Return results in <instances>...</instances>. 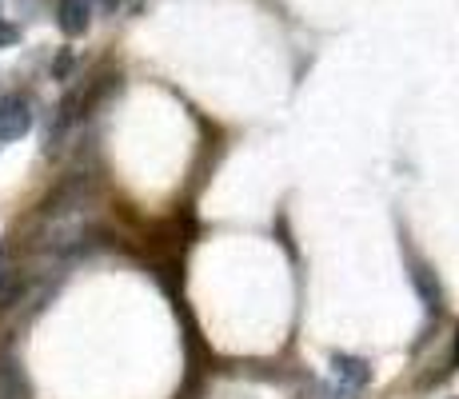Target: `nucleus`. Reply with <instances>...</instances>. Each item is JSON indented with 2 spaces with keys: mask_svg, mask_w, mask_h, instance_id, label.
<instances>
[{
  "mask_svg": "<svg viewBox=\"0 0 459 399\" xmlns=\"http://www.w3.org/2000/svg\"><path fill=\"white\" fill-rule=\"evenodd\" d=\"M32 128V104L21 92L0 96V140H21Z\"/></svg>",
  "mask_w": 459,
  "mask_h": 399,
  "instance_id": "obj_1",
  "label": "nucleus"
},
{
  "mask_svg": "<svg viewBox=\"0 0 459 399\" xmlns=\"http://www.w3.org/2000/svg\"><path fill=\"white\" fill-rule=\"evenodd\" d=\"M56 24L65 37H84L88 24H92V0H60Z\"/></svg>",
  "mask_w": 459,
  "mask_h": 399,
  "instance_id": "obj_2",
  "label": "nucleus"
},
{
  "mask_svg": "<svg viewBox=\"0 0 459 399\" xmlns=\"http://www.w3.org/2000/svg\"><path fill=\"white\" fill-rule=\"evenodd\" d=\"M332 376L340 379V384H348V387H364L368 379H372V368H368V360H359V356H332Z\"/></svg>",
  "mask_w": 459,
  "mask_h": 399,
  "instance_id": "obj_3",
  "label": "nucleus"
},
{
  "mask_svg": "<svg viewBox=\"0 0 459 399\" xmlns=\"http://www.w3.org/2000/svg\"><path fill=\"white\" fill-rule=\"evenodd\" d=\"M21 288H24L21 272H16V264H13V260H8V247L0 244V308L16 304V296H21Z\"/></svg>",
  "mask_w": 459,
  "mask_h": 399,
  "instance_id": "obj_4",
  "label": "nucleus"
},
{
  "mask_svg": "<svg viewBox=\"0 0 459 399\" xmlns=\"http://www.w3.org/2000/svg\"><path fill=\"white\" fill-rule=\"evenodd\" d=\"M16 40H21V29L8 24V21H0V48H8V44H16Z\"/></svg>",
  "mask_w": 459,
  "mask_h": 399,
  "instance_id": "obj_5",
  "label": "nucleus"
},
{
  "mask_svg": "<svg viewBox=\"0 0 459 399\" xmlns=\"http://www.w3.org/2000/svg\"><path fill=\"white\" fill-rule=\"evenodd\" d=\"M68 68H73V52H60L56 65H52V73H56V76H68Z\"/></svg>",
  "mask_w": 459,
  "mask_h": 399,
  "instance_id": "obj_6",
  "label": "nucleus"
},
{
  "mask_svg": "<svg viewBox=\"0 0 459 399\" xmlns=\"http://www.w3.org/2000/svg\"><path fill=\"white\" fill-rule=\"evenodd\" d=\"M455 360H459V335H455Z\"/></svg>",
  "mask_w": 459,
  "mask_h": 399,
  "instance_id": "obj_7",
  "label": "nucleus"
}]
</instances>
